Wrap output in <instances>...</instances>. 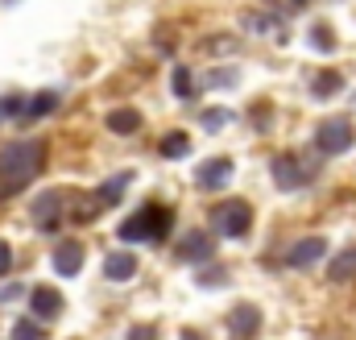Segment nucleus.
Returning a JSON list of instances; mask_svg holds the SVG:
<instances>
[{
    "instance_id": "24",
    "label": "nucleus",
    "mask_w": 356,
    "mask_h": 340,
    "mask_svg": "<svg viewBox=\"0 0 356 340\" xmlns=\"http://www.w3.org/2000/svg\"><path fill=\"white\" fill-rule=\"evenodd\" d=\"M236 79V71H211V79H207V87H228Z\"/></svg>"
},
{
    "instance_id": "3",
    "label": "nucleus",
    "mask_w": 356,
    "mask_h": 340,
    "mask_svg": "<svg viewBox=\"0 0 356 340\" xmlns=\"http://www.w3.org/2000/svg\"><path fill=\"white\" fill-rule=\"evenodd\" d=\"M249 224H253V212H249L245 199H228V203L211 208V229H216L220 237H245Z\"/></svg>"
},
{
    "instance_id": "6",
    "label": "nucleus",
    "mask_w": 356,
    "mask_h": 340,
    "mask_svg": "<svg viewBox=\"0 0 356 340\" xmlns=\"http://www.w3.org/2000/svg\"><path fill=\"white\" fill-rule=\"evenodd\" d=\"M29 311L42 316V320H54V316H63V295L54 286H33L29 291Z\"/></svg>"
},
{
    "instance_id": "18",
    "label": "nucleus",
    "mask_w": 356,
    "mask_h": 340,
    "mask_svg": "<svg viewBox=\"0 0 356 340\" xmlns=\"http://www.w3.org/2000/svg\"><path fill=\"white\" fill-rule=\"evenodd\" d=\"M129 178H133V174H112V178L99 187V199H104V203H116V199H120V191L129 187Z\"/></svg>"
},
{
    "instance_id": "23",
    "label": "nucleus",
    "mask_w": 356,
    "mask_h": 340,
    "mask_svg": "<svg viewBox=\"0 0 356 340\" xmlns=\"http://www.w3.org/2000/svg\"><path fill=\"white\" fill-rule=\"evenodd\" d=\"M175 91H178V95H191V71L175 67Z\"/></svg>"
},
{
    "instance_id": "28",
    "label": "nucleus",
    "mask_w": 356,
    "mask_h": 340,
    "mask_svg": "<svg viewBox=\"0 0 356 340\" xmlns=\"http://www.w3.org/2000/svg\"><path fill=\"white\" fill-rule=\"evenodd\" d=\"M182 340H203V337H195V332H182Z\"/></svg>"
},
{
    "instance_id": "16",
    "label": "nucleus",
    "mask_w": 356,
    "mask_h": 340,
    "mask_svg": "<svg viewBox=\"0 0 356 340\" xmlns=\"http://www.w3.org/2000/svg\"><path fill=\"white\" fill-rule=\"evenodd\" d=\"M182 257H195V261H203V257H211V241H207V233H191L186 241H182Z\"/></svg>"
},
{
    "instance_id": "12",
    "label": "nucleus",
    "mask_w": 356,
    "mask_h": 340,
    "mask_svg": "<svg viewBox=\"0 0 356 340\" xmlns=\"http://www.w3.org/2000/svg\"><path fill=\"white\" fill-rule=\"evenodd\" d=\"M327 278H332V282H353L356 278V245L340 249V254L327 261Z\"/></svg>"
},
{
    "instance_id": "11",
    "label": "nucleus",
    "mask_w": 356,
    "mask_h": 340,
    "mask_svg": "<svg viewBox=\"0 0 356 340\" xmlns=\"http://www.w3.org/2000/svg\"><path fill=\"white\" fill-rule=\"evenodd\" d=\"M58 208H63V191H46V195H38V199H33V220H38L42 229H54Z\"/></svg>"
},
{
    "instance_id": "8",
    "label": "nucleus",
    "mask_w": 356,
    "mask_h": 340,
    "mask_svg": "<svg viewBox=\"0 0 356 340\" xmlns=\"http://www.w3.org/2000/svg\"><path fill=\"white\" fill-rule=\"evenodd\" d=\"M195 178H199V187L220 191V187L232 178V162H228V158H211V162H203V167L195 170Z\"/></svg>"
},
{
    "instance_id": "25",
    "label": "nucleus",
    "mask_w": 356,
    "mask_h": 340,
    "mask_svg": "<svg viewBox=\"0 0 356 340\" xmlns=\"http://www.w3.org/2000/svg\"><path fill=\"white\" fill-rule=\"evenodd\" d=\"M129 340H158V328H154V324H141V328L129 332Z\"/></svg>"
},
{
    "instance_id": "4",
    "label": "nucleus",
    "mask_w": 356,
    "mask_h": 340,
    "mask_svg": "<svg viewBox=\"0 0 356 340\" xmlns=\"http://www.w3.org/2000/svg\"><path fill=\"white\" fill-rule=\"evenodd\" d=\"M315 141H319V150H323V154H344V150L353 146V125H348L344 116H332V121H323V125H319Z\"/></svg>"
},
{
    "instance_id": "19",
    "label": "nucleus",
    "mask_w": 356,
    "mask_h": 340,
    "mask_svg": "<svg viewBox=\"0 0 356 340\" xmlns=\"http://www.w3.org/2000/svg\"><path fill=\"white\" fill-rule=\"evenodd\" d=\"M344 87V75H336V71H323V75H315V95L323 100V95H336Z\"/></svg>"
},
{
    "instance_id": "26",
    "label": "nucleus",
    "mask_w": 356,
    "mask_h": 340,
    "mask_svg": "<svg viewBox=\"0 0 356 340\" xmlns=\"http://www.w3.org/2000/svg\"><path fill=\"white\" fill-rule=\"evenodd\" d=\"M8 265H13V249H8V245H4V241H0V274H4V270H8Z\"/></svg>"
},
{
    "instance_id": "29",
    "label": "nucleus",
    "mask_w": 356,
    "mask_h": 340,
    "mask_svg": "<svg viewBox=\"0 0 356 340\" xmlns=\"http://www.w3.org/2000/svg\"><path fill=\"white\" fill-rule=\"evenodd\" d=\"M290 4H294V8H298V4H307V0H290Z\"/></svg>"
},
{
    "instance_id": "2",
    "label": "nucleus",
    "mask_w": 356,
    "mask_h": 340,
    "mask_svg": "<svg viewBox=\"0 0 356 340\" xmlns=\"http://www.w3.org/2000/svg\"><path fill=\"white\" fill-rule=\"evenodd\" d=\"M175 224V212L170 208H158V203H145L141 212H133L124 224H120V241H162Z\"/></svg>"
},
{
    "instance_id": "17",
    "label": "nucleus",
    "mask_w": 356,
    "mask_h": 340,
    "mask_svg": "<svg viewBox=\"0 0 356 340\" xmlns=\"http://www.w3.org/2000/svg\"><path fill=\"white\" fill-rule=\"evenodd\" d=\"M158 150H162V158H182V154L191 150V137H186V133H166Z\"/></svg>"
},
{
    "instance_id": "9",
    "label": "nucleus",
    "mask_w": 356,
    "mask_h": 340,
    "mask_svg": "<svg viewBox=\"0 0 356 340\" xmlns=\"http://www.w3.org/2000/svg\"><path fill=\"white\" fill-rule=\"evenodd\" d=\"M54 270H58L63 278H75V274L83 270V245H75V241H63V245L54 249Z\"/></svg>"
},
{
    "instance_id": "15",
    "label": "nucleus",
    "mask_w": 356,
    "mask_h": 340,
    "mask_svg": "<svg viewBox=\"0 0 356 340\" xmlns=\"http://www.w3.org/2000/svg\"><path fill=\"white\" fill-rule=\"evenodd\" d=\"M54 108H58V95H54V91H38V95L25 104V116H29V121H38V116H50Z\"/></svg>"
},
{
    "instance_id": "14",
    "label": "nucleus",
    "mask_w": 356,
    "mask_h": 340,
    "mask_svg": "<svg viewBox=\"0 0 356 340\" xmlns=\"http://www.w3.org/2000/svg\"><path fill=\"white\" fill-rule=\"evenodd\" d=\"M108 129H112V133H137V129H141V112L116 108V112H108Z\"/></svg>"
},
{
    "instance_id": "22",
    "label": "nucleus",
    "mask_w": 356,
    "mask_h": 340,
    "mask_svg": "<svg viewBox=\"0 0 356 340\" xmlns=\"http://www.w3.org/2000/svg\"><path fill=\"white\" fill-rule=\"evenodd\" d=\"M224 121H228V112H224V108H211V112L203 116V129H211V133H216V129H220Z\"/></svg>"
},
{
    "instance_id": "5",
    "label": "nucleus",
    "mask_w": 356,
    "mask_h": 340,
    "mask_svg": "<svg viewBox=\"0 0 356 340\" xmlns=\"http://www.w3.org/2000/svg\"><path fill=\"white\" fill-rule=\"evenodd\" d=\"M228 332H232V340H253L261 332V311L253 303H236L228 311Z\"/></svg>"
},
{
    "instance_id": "10",
    "label": "nucleus",
    "mask_w": 356,
    "mask_h": 340,
    "mask_svg": "<svg viewBox=\"0 0 356 340\" xmlns=\"http://www.w3.org/2000/svg\"><path fill=\"white\" fill-rule=\"evenodd\" d=\"M273 178H277L282 191H294V187L307 183V178H302V167H298L290 154H277V158H273Z\"/></svg>"
},
{
    "instance_id": "13",
    "label": "nucleus",
    "mask_w": 356,
    "mask_h": 340,
    "mask_svg": "<svg viewBox=\"0 0 356 340\" xmlns=\"http://www.w3.org/2000/svg\"><path fill=\"white\" fill-rule=\"evenodd\" d=\"M137 274V257L133 254H108L104 261V278H112V282H129Z\"/></svg>"
},
{
    "instance_id": "1",
    "label": "nucleus",
    "mask_w": 356,
    "mask_h": 340,
    "mask_svg": "<svg viewBox=\"0 0 356 340\" xmlns=\"http://www.w3.org/2000/svg\"><path fill=\"white\" fill-rule=\"evenodd\" d=\"M46 167V146L42 141H13V146H0V199L25 191L38 170Z\"/></svg>"
},
{
    "instance_id": "7",
    "label": "nucleus",
    "mask_w": 356,
    "mask_h": 340,
    "mask_svg": "<svg viewBox=\"0 0 356 340\" xmlns=\"http://www.w3.org/2000/svg\"><path fill=\"white\" fill-rule=\"evenodd\" d=\"M323 254H327V241H323V237H307V241H298V245L286 249V261L302 270V265H315Z\"/></svg>"
},
{
    "instance_id": "27",
    "label": "nucleus",
    "mask_w": 356,
    "mask_h": 340,
    "mask_svg": "<svg viewBox=\"0 0 356 340\" xmlns=\"http://www.w3.org/2000/svg\"><path fill=\"white\" fill-rule=\"evenodd\" d=\"M17 295H21V286H17V282H13V286H0V299H17Z\"/></svg>"
},
{
    "instance_id": "21",
    "label": "nucleus",
    "mask_w": 356,
    "mask_h": 340,
    "mask_svg": "<svg viewBox=\"0 0 356 340\" xmlns=\"http://www.w3.org/2000/svg\"><path fill=\"white\" fill-rule=\"evenodd\" d=\"M311 42H315V50H336V38H332V29H323V25L311 29Z\"/></svg>"
},
{
    "instance_id": "20",
    "label": "nucleus",
    "mask_w": 356,
    "mask_h": 340,
    "mask_svg": "<svg viewBox=\"0 0 356 340\" xmlns=\"http://www.w3.org/2000/svg\"><path fill=\"white\" fill-rule=\"evenodd\" d=\"M13 340H46V328H38L33 320H17L13 324Z\"/></svg>"
}]
</instances>
